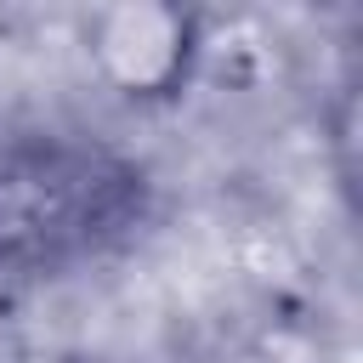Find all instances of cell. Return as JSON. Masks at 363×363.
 I'll return each mask as SVG.
<instances>
[{
    "label": "cell",
    "mask_w": 363,
    "mask_h": 363,
    "mask_svg": "<svg viewBox=\"0 0 363 363\" xmlns=\"http://www.w3.org/2000/svg\"><path fill=\"white\" fill-rule=\"evenodd\" d=\"M153 221V170L85 130L0 136V301L108 261Z\"/></svg>",
    "instance_id": "1"
},
{
    "label": "cell",
    "mask_w": 363,
    "mask_h": 363,
    "mask_svg": "<svg viewBox=\"0 0 363 363\" xmlns=\"http://www.w3.org/2000/svg\"><path fill=\"white\" fill-rule=\"evenodd\" d=\"M85 34V62L91 74L136 102V108H159L176 102L199 62H204V17L170 0H119V6H96L79 23Z\"/></svg>",
    "instance_id": "2"
}]
</instances>
